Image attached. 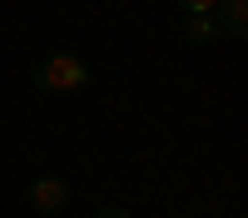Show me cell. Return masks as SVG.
Masks as SVG:
<instances>
[{"label": "cell", "instance_id": "6da1fadb", "mask_svg": "<svg viewBox=\"0 0 248 218\" xmlns=\"http://www.w3.org/2000/svg\"><path fill=\"white\" fill-rule=\"evenodd\" d=\"M90 79H94V70H90L79 55H65V50H60V55H45V59L35 65V89H40V94H70V89H85Z\"/></svg>", "mask_w": 248, "mask_h": 218}, {"label": "cell", "instance_id": "8992f818", "mask_svg": "<svg viewBox=\"0 0 248 218\" xmlns=\"http://www.w3.org/2000/svg\"><path fill=\"white\" fill-rule=\"evenodd\" d=\"M94 218H134V213H129V208H99Z\"/></svg>", "mask_w": 248, "mask_h": 218}, {"label": "cell", "instance_id": "277c9868", "mask_svg": "<svg viewBox=\"0 0 248 218\" xmlns=\"http://www.w3.org/2000/svg\"><path fill=\"white\" fill-rule=\"evenodd\" d=\"M214 35H218L214 15H189V25H184V40H189V45H209Z\"/></svg>", "mask_w": 248, "mask_h": 218}, {"label": "cell", "instance_id": "5b68a950", "mask_svg": "<svg viewBox=\"0 0 248 218\" xmlns=\"http://www.w3.org/2000/svg\"><path fill=\"white\" fill-rule=\"evenodd\" d=\"M214 5H218V0H179L184 15H214Z\"/></svg>", "mask_w": 248, "mask_h": 218}, {"label": "cell", "instance_id": "7a4b0ae2", "mask_svg": "<svg viewBox=\"0 0 248 218\" xmlns=\"http://www.w3.org/2000/svg\"><path fill=\"white\" fill-rule=\"evenodd\" d=\"M70 203V184L65 178H35L30 184V208L35 213H60Z\"/></svg>", "mask_w": 248, "mask_h": 218}, {"label": "cell", "instance_id": "3957f363", "mask_svg": "<svg viewBox=\"0 0 248 218\" xmlns=\"http://www.w3.org/2000/svg\"><path fill=\"white\" fill-rule=\"evenodd\" d=\"M214 10H218V15H214V25H218L223 35H233V40L248 35V0H218Z\"/></svg>", "mask_w": 248, "mask_h": 218}]
</instances>
